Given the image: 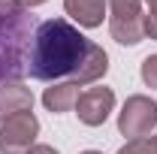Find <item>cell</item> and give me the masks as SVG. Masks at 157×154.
I'll list each match as a JSON object with an SVG mask.
<instances>
[{
	"label": "cell",
	"mask_w": 157,
	"mask_h": 154,
	"mask_svg": "<svg viewBox=\"0 0 157 154\" xmlns=\"http://www.w3.org/2000/svg\"><path fill=\"white\" fill-rule=\"evenodd\" d=\"M118 154H157V136H142V139H130Z\"/></svg>",
	"instance_id": "cell-11"
},
{
	"label": "cell",
	"mask_w": 157,
	"mask_h": 154,
	"mask_svg": "<svg viewBox=\"0 0 157 154\" xmlns=\"http://www.w3.org/2000/svg\"><path fill=\"white\" fill-rule=\"evenodd\" d=\"M76 100H78V85L76 82H58V85H52V88L42 91V106L52 115H63V112L76 109Z\"/></svg>",
	"instance_id": "cell-10"
},
{
	"label": "cell",
	"mask_w": 157,
	"mask_h": 154,
	"mask_svg": "<svg viewBox=\"0 0 157 154\" xmlns=\"http://www.w3.org/2000/svg\"><path fill=\"white\" fill-rule=\"evenodd\" d=\"M33 33H36V18L27 9L0 18V88L27 76Z\"/></svg>",
	"instance_id": "cell-2"
},
{
	"label": "cell",
	"mask_w": 157,
	"mask_h": 154,
	"mask_svg": "<svg viewBox=\"0 0 157 154\" xmlns=\"http://www.w3.org/2000/svg\"><path fill=\"white\" fill-rule=\"evenodd\" d=\"M27 154H60L58 148H52V145H33Z\"/></svg>",
	"instance_id": "cell-15"
},
{
	"label": "cell",
	"mask_w": 157,
	"mask_h": 154,
	"mask_svg": "<svg viewBox=\"0 0 157 154\" xmlns=\"http://www.w3.org/2000/svg\"><path fill=\"white\" fill-rule=\"evenodd\" d=\"M63 9L73 21H78V27H100L109 3L106 0H63Z\"/></svg>",
	"instance_id": "cell-7"
},
{
	"label": "cell",
	"mask_w": 157,
	"mask_h": 154,
	"mask_svg": "<svg viewBox=\"0 0 157 154\" xmlns=\"http://www.w3.org/2000/svg\"><path fill=\"white\" fill-rule=\"evenodd\" d=\"M115 112V91L112 88H88L76 100V115L88 127L106 124V118Z\"/></svg>",
	"instance_id": "cell-6"
},
{
	"label": "cell",
	"mask_w": 157,
	"mask_h": 154,
	"mask_svg": "<svg viewBox=\"0 0 157 154\" xmlns=\"http://www.w3.org/2000/svg\"><path fill=\"white\" fill-rule=\"evenodd\" d=\"M15 3H18V9H27V12H30V9H36V6H42L45 0H15Z\"/></svg>",
	"instance_id": "cell-16"
},
{
	"label": "cell",
	"mask_w": 157,
	"mask_h": 154,
	"mask_svg": "<svg viewBox=\"0 0 157 154\" xmlns=\"http://www.w3.org/2000/svg\"><path fill=\"white\" fill-rule=\"evenodd\" d=\"M106 73H109V55L103 52V45L91 42V45H88V55H85L82 67H78V73L70 79V82H76V85H94V82H100Z\"/></svg>",
	"instance_id": "cell-8"
},
{
	"label": "cell",
	"mask_w": 157,
	"mask_h": 154,
	"mask_svg": "<svg viewBox=\"0 0 157 154\" xmlns=\"http://www.w3.org/2000/svg\"><path fill=\"white\" fill-rule=\"evenodd\" d=\"M145 37L157 39V12H148L145 15Z\"/></svg>",
	"instance_id": "cell-13"
},
{
	"label": "cell",
	"mask_w": 157,
	"mask_h": 154,
	"mask_svg": "<svg viewBox=\"0 0 157 154\" xmlns=\"http://www.w3.org/2000/svg\"><path fill=\"white\" fill-rule=\"evenodd\" d=\"M109 33L121 45H139L145 39L142 0H109Z\"/></svg>",
	"instance_id": "cell-3"
},
{
	"label": "cell",
	"mask_w": 157,
	"mask_h": 154,
	"mask_svg": "<svg viewBox=\"0 0 157 154\" xmlns=\"http://www.w3.org/2000/svg\"><path fill=\"white\" fill-rule=\"evenodd\" d=\"M82 154H103V151H94V148H88V151H82Z\"/></svg>",
	"instance_id": "cell-18"
},
{
	"label": "cell",
	"mask_w": 157,
	"mask_h": 154,
	"mask_svg": "<svg viewBox=\"0 0 157 154\" xmlns=\"http://www.w3.org/2000/svg\"><path fill=\"white\" fill-rule=\"evenodd\" d=\"M12 12H18V3L15 0H0V18L3 15H12Z\"/></svg>",
	"instance_id": "cell-14"
},
{
	"label": "cell",
	"mask_w": 157,
	"mask_h": 154,
	"mask_svg": "<svg viewBox=\"0 0 157 154\" xmlns=\"http://www.w3.org/2000/svg\"><path fill=\"white\" fill-rule=\"evenodd\" d=\"M142 82L157 91V55H148L142 60Z\"/></svg>",
	"instance_id": "cell-12"
},
{
	"label": "cell",
	"mask_w": 157,
	"mask_h": 154,
	"mask_svg": "<svg viewBox=\"0 0 157 154\" xmlns=\"http://www.w3.org/2000/svg\"><path fill=\"white\" fill-rule=\"evenodd\" d=\"M148 3V12H157V0H145Z\"/></svg>",
	"instance_id": "cell-17"
},
{
	"label": "cell",
	"mask_w": 157,
	"mask_h": 154,
	"mask_svg": "<svg viewBox=\"0 0 157 154\" xmlns=\"http://www.w3.org/2000/svg\"><path fill=\"white\" fill-rule=\"evenodd\" d=\"M91 39L78 33L67 18H48L36 24V33L30 42V60H27V73L36 82H55L63 76H76L82 60L88 55Z\"/></svg>",
	"instance_id": "cell-1"
},
{
	"label": "cell",
	"mask_w": 157,
	"mask_h": 154,
	"mask_svg": "<svg viewBox=\"0 0 157 154\" xmlns=\"http://www.w3.org/2000/svg\"><path fill=\"white\" fill-rule=\"evenodd\" d=\"M39 136V121L33 112H18L0 121V154H27Z\"/></svg>",
	"instance_id": "cell-5"
},
{
	"label": "cell",
	"mask_w": 157,
	"mask_h": 154,
	"mask_svg": "<svg viewBox=\"0 0 157 154\" xmlns=\"http://www.w3.org/2000/svg\"><path fill=\"white\" fill-rule=\"evenodd\" d=\"M18 112H33V94H30V88H24L21 82L3 85L0 88V121L9 118V115H18Z\"/></svg>",
	"instance_id": "cell-9"
},
{
	"label": "cell",
	"mask_w": 157,
	"mask_h": 154,
	"mask_svg": "<svg viewBox=\"0 0 157 154\" xmlns=\"http://www.w3.org/2000/svg\"><path fill=\"white\" fill-rule=\"evenodd\" d=\"M157 127V103L145 94H133L124 100L121 112H118V130L121 136L142 139Z\"/></svg>",
	"instance_id": "cell-4"
}]
</instances>
